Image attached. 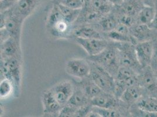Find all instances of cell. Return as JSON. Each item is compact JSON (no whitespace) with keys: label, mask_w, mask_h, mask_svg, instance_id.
I'll use <instances>...</instances> for the list:
<instances>
[{"label":"cell","mask_w":157,"mask_h":117,"mask_svg":"<svg viewBox=\"0 0 157 117\" xmlns=\"http://www.w3.org/2000/svg\"><path fill=\"white\" fill-rule=\"evenodd\" d=\"M76 42L80 46L89 56H93L103 52L109 45L110 41L106 39H84L75 38Z\"/></svg>","instance_id":"7c38bea8"},{"label":"cell","mask_w":157,"mask_h":117,"mask_svg":"<svg viewBox=\"0 0 157 117\" xmlns=\"http://www.w3.org/2000/svg\"><path fill=\"white\" fill-rule=\"evenodd\" d=\"M154 47L153 40L139 42L135 45L138 60L143 68L150 66Z\"/></svg>","instance_id":"5bb4252c"},{"label":"cell","mask_w":157,"mask_h":117,"mask_svg":"<svg viewBox=\"0 0 157 117\" xmlns=\"http://www.w3.org/2000/svg\"><path fill=\"white\" fill-rule=\"evenodd\" d=\"M154 40V52L151 62L150 67L154 71L157 70V40L153 39Z\"/></svg>","instance_id":"1f68e13d"},{"label":"cell","mask_w":157,"mask_h":117,"mask_svg":"<svg viewBox=\"0 0 157 117\" xmlns=\"http://www.w3.org/2000/svg\"><path fill=\"white\" fill-rule=\"evenodd\" d=\"M144 96H146L145 92L143 87L138 83L128 87L121 95L120 99L130 107Z\"/></svg>","instance_id":"ac0fdd59"},{"label":"cell","mask_w":157,"mask_h":117,"mask_svg":"<svg viewBox=\"0 0 157 117\" xmlns=\"http://www.w3.org/2000/svg\"><path fill=\"white\" fill-rule=\"evenodd\" d=\"M72 33L75 38L84 39H105L103 34L93 26H78L73 30Z\"/></svg>","instance_id":"d6986e66"},{"label":"cell","mask_w":157,"mask_h":117,"mask_svg":"<svg viewBox=\"0 0 157 117\" xmlns=\"http://www.w3.org/2000/svg\"><path fill=\"white\" fill-rule=\"evenodd\" d=\"M92 110L97 113L99 117H131L129 112L118 109L103 108L93 106Z\"/></svg>","instance_id":"d4e9b609"},{"label":"cell","mask_w":157,"mask_h":117,"mask_svg":"<svg viewBox=\"0 0 157 117\" xmlns=\"http://www.w3.org/2000/svg\"><path fill=\"white\" fill-rule=\"evenodd\" d=\"M154 72H155V76H156V77L157 78V70H156V71H154Z\"/></svg>","instance_id":"ab89813d"},{"label":"cell","mask_w":157,"mask_h":117,"mask_svg":"<svg viewBox=\"0 0 157 117\" xmlns=\"http://www.w3.org/2000/svg\"><path fill=\"white\" fill-rule=\"evenodd\" d=\"M58 1H59V0H58Z\"/></svg>","instance_id":"60d3db41"},{"label":"cell","mask_w":157,"mask_h":117,"mask_svg":"<svg viewBox=\"0 0 157 117\" xmlns=\"http://www.w3.org/2000/svg\"><path fill=\"white\" fill-rule=\"evenodd\" d=\"M151 28L155 31H157V6L155 7V13L152 22L149 25Z\"/></svg>","instance_id":"e575fe53"},{"label":"cell","mask_w":157,"mask_h":117,"mask_svg":"<svg viewBox=\"0 0 157 117\" xmlns=\"http://www.w3.org/2000/svg\"><path fill=\"white\" fill-rule=\"evenodd\" d=\"M1 80H10L14 87L15 96L18 97L22 78L21 60L17 58H1Z\"/></svg>","instance_id":"3957f363"},{"label":"cell","mask_w":157,"mask_h":117,"mask_svg":"<svg viewBox=\"0 0 157 117\" xmlns=\"http://www.w3.org/2000/svg\"><path fill=\"white\" fill-rule=\"evenodd\" d=\"M56 3L63 4L74 9H82L84 6V0H59Z\"/></svg>","instance_id":"4dcf8cb0"},{"label":"cell","mask_w":157,"mask_h":117,"mask_svg":"<svg viewBox=\"0 0 157 117\" xmlns=\"http://www.w3.org/2000/svg\"><path fill=\"white\" fill-rule=\"evenodd\" d=\"M41 100L44 115L47 117H59L62 107L55 97L50 89L43 91Z\"/></svg>","instance_id":"4fadbf2b"},{"label":"cell","mask_w":157,"mask_h":117,"mask_svg":"<svg viewBox=\"0 0 157 117\" xmlns=\"http://www.w3.org/2000/svg\"><path fill=\"white\" fill-rule=\"evenodd\" d=\"M118 23V22L115 15L111 11V13L101 17L96 24H94L96 26H93L103 34L115 29Z\"/></svg>","instance_id":"ffe728a7"},{"label":"cell","mask_w":157,"mask_h":117,"mask_svg":"<svg viewBox=\"0 0 157 117\" xmlns=\"http://www.w3.org/2000/svg\"><path fill=\"white\" fill-rule=\"evenodd\" d=\"M41 2L42 0H18L8 9L13 15L24 21L33 13Z\"/></svg>","instance_id":"30bf717a"},{"label":"cell","mask_w":157,"mask_h":117,"mask_svg":"<svg viewBox=\"0 0 157 117\" xmlns=\"http://www.w3.org/2000/svg\"><path fill=\"white\" fill-rule=\"evenodd\" d=\"M18 0H0V11H6L13 6Z\"/></svg>","instance_id":"d6a6232c"},{"label":"cell","mask_w":157,"mask_h":117,"mask_svg":"<svg viewBox=\"0 0 157 117\" xmlns=\"http://www.w3.org/2000/svg\"><path fill=\"white\" fill-rule=\"evenodd\" d=\"M52 1L54 3H56V2H57L58 1V0H52Z\"/></svg>","instance_id":"f35d334b"},{"label":"cell","mask_w":157,"mask_h":117,"mask_svg":"<svg viewBox=\"0 0 157 117\" xmlns=\"http://www.w3.org/2000/svg\"><path fill=\"white\" fill-rule=\"evenodd\" d=\"M138 83L143 87L146 96L157 98V78L150 66L143 68L138 74Z\"/></svg>","instance_id":"ba28073f"},{"label":"cell","mask_w":157,"mask_h":117,"mask_svg":"<svg viewBox=\"0 0 157 117\" xmlns=\"http://www.w3.org/2000/svg\"><path fill=\"white\" fill-rule=\"evenodd\" d=\"M124 1H125V0H124Z\"/></svg>","instance_id":"7bdbcfd3"},{"label":"cell","mask_w":157,"mask_h":117,"mask_svg":"<svg viewBox=\"0 0 157 117\" xmlns=\"http://www.w3.org/2000/svg\"><path fill=\"white\" fill-rule=\"evenodd\" d=\"M103 35L105 39L109 41L115 42H130L135 45L134 40L130 35H126L119 32L115 29L109 32L104 33H103Z\"/></svg>","instance_id":"4316f807"},{"label":"cell","mask_w":157,"mask_h":117,"mask_svg":"<svg viewBox=\"0 0 157 117\" xmlns=\"http://www.w3.org/2000/svg\"><path fill=\"white\" fill-rule=\"evenodd\" d=\"M75 84L71 80H63L50 88L53 96L63 107L67 103L75 90Z\"/></svg>","instance_id":"8fae6325"},{"label":"cell","mask_w":157,"mask_h":117,"mask_svg":"<svg viewBox=\"0 0 157 117\" xmlns=\"http://www.w3.org/2000/svg\"><path fill=\"white\" fill-rule=\"evenodd\" d=\"M154 39H157V31H155V38H154Z\"/></svg>","instance_id":"74e56055"},{"label":"cell","mask_w":157,"mask_h":117,"mask_svg":"<svg viewBox=\"0 0 157 117\" xmlns=\"http://www.w3.org/2000/svg\"><path fill=\"white\" fill-rule=\"evenodd\" d=\"M75 88L74 92L66 104L78 109L87 104H91V100L86 96L77 83H75Z\"/></svg>","instance_id":"44dd1931"},{"label":"cell","mask_w":157,"mask_h":117,"mask_svg":"<svg viewBox=\"0 0 157 117\" xmlns=\"http://www.w3.org/2000/svg\"><path fill=\"white\" fill-rule=\"evenodd\" d=\"M66 72L73 77L80 80L89 77L90 65L87 59L74 58L67 60L66 63Z\"/></svg>","instance_id":"9c48e42d"},{"label":"cell","mask_w":157,"mask_h":117,"mask_svg":"<svg viewBox=\"0 0 157 117\" xmlns=\"http://www.w3.org/2000/svg\"><path fill=\"white\" fill-rule=\"evenodd\" d=\"M88 60L90 65V78L102 91L114 94L115 87L114 77L101 66L89 60Z\"/></svg>","instance_id":"277c9868"},{"label":"cell","mask_w":157,"mask_h":117,"mask_svg":"<svg viewBox=\"0 0 157 117\" xmlns=\"http://www.w3.org/2000/svg\"><path fill=\"white\" fill-rule=\"evenodd\" d=\"M87 59L101 66L114 77L120 67L117 47L112 41H110L109 45L103 52L96 56H89Z\"/></svg>","instance_id":"6da1fadb"},{"label":"cell","mask_w":157,"mask_h":117,"mask_svg":"<svg viewBox=\"0 0 157 117\" xmlns=\"http://www.w3.org/2000/svg\"><path fill=\"white\" fill-rule=\"evenodd\" d=\"M14 92L13 83L8 79L1 80L0 83V96L1 98L8 97L12 92Z\"/></svg>","instance_id":"f1b7e54d"},{"label":"cell","mask_w":157,"mask_h":117,"mask_svg":"<svg viewBox=\"0 0 157 117\" xmlns=\"http://www.w3.org/2000/svg\"><path fill=\"white\" fill-rule=\"evenodd\" d=\"M84 8L102 15L111 13L114 6L107 0H90L85 4Z\"/></svg>","instance_id":"603a6c76"},{"label":"cell","mask_w":157,"mask_h":117,"mask_svg":"<svg viewBox=\"0 0 157 117\" xmlns=\"http://www.w3.org/2000/svg\"><path fill=\"white\" fill-rule=\"evenodd\" d=\"M155 13V8L144 6L136 17V23L150 25Z\"/></svg>","instance_id":"484cf974"},{"label":"cell","mask_w":157,"mask_h":117,"mask_svg":"<svg viewBox=\"0 0 157 117\" xmlns=\"http://www.w3.org/2000/svg\"><path fill=\"white\" fill-rule=\"evenodd\" d=\"M72 25L63 17L58 4L54 3L47 21V26L51 34L58 38L67 37L73 31Z\"/></svg>","instance_id":"7a4b0ae2"},{"label":"cell","mask_w":157,"mask_h":117,"mask_svg":"<svg viewBox=\"0 0 157 117\" xmlns=\"http://www.w3.org/2000/svg\"></svg>","instance_id":"b9f144b4"},{"label":"cell","mask_w":157,"mask_h":117,"mask_svg":"<svg viewBox=\"0 0 157 117\" xmlns=\"http://www.w3.org/2000/svg\"><path fill=\"white\" fill-rule=\"evenodd\" d=\"M10 58L21 60V43L11 37L1 43V58Z\"/></svg>","instance_id":"2e32d148"},{"label":"cell","mask_w":157,"mask_h":117,"mask_svg":"<svg viewBox=\"0 0 157 117\" xmlns=\"http://www.w3.org/2000/svg\"><path fill=\"white\" fill-rule=\"evenodd\" d=\"M86 96L90 100L99 95L102 91L90 77L82 79L80 82L77 83Z\"/></svg>","instance_id":"7402d4cb"},{"label":"cell","mask_w":157,"mask_h":117,"mask_svg":"<svg viewBox=\"0 0 157 117\" xmlns=\"http://www.w3.org/2000/svg\"><path fill=\"white\" fill-rule=\"evenodd\" d=\"M57 4L59 6L61 13H62L63 17L66 20L72 24L74 22H76V21L78 19L82 9H74L69 7H66L63 4L59 3Z\"/></svg>","instance_id":"83f0119b"},{"label":"cell","mask_w":157,"mask_h":117,"mask_svg":"<svg viewBox=\"0 0 157 117\" xmlns=\"http://www.w3.org/2000/svg\"><path fill=\"white\" fill-rule=\"evenodd\" d=\"M133 105L141 110L157 114V98L144 96Z\"/></svg>","instance_id":"cb8c5ba5"},{"label":"cell","mask_w":157,"mask_h":117,"mask_svg":"<svg viewBox=\"0 0 157 117\" xmlns=\"http://www.w3.org/2000/svg\"><path fill=\"white\" fill-rule=\"evenodd\" d=\"M130 33L136 45L139 42L153 40L155 31L147 25L136 23L130 28Z\"/></svg>","instance_id":"9a60e30c"},{"label":"cell","mask_w":157,"mask_h":117,"mask_svg":"<svg viewBox=\"0 0 157 117\" xmlns=\"http://www.w3.org/2000/svg\"><path fill=\"white\" fill-rule=\"evenodd\" d=\"M144 6L155 8L157 4V0H142Z\"/></svg>","instance_id":"d590c367"},{"label":"cell","mask_w":157,"mask_h":117,"mask_svg":"<svg viewBox=\"0 0 157 117\" xmlns=\"http://www.w3.org/2000/svg\"><path fill=\"white\" fill-rule=\"evenodd\" d=\"M144 7L142 0H125L120 6L114 7V9L120 13L136 18Z\"/></svg>","instance_id":"e0dca14e"},{"label":"cell","mask_w":157,"mask_h":117,"mask_svg":"<svg viewBox=\"0 0 157 117\" xmlns=\"http://www.w3.org/2000/svg\"><path fill=\"white\" fill-rule=\"evenodd\" d=\"M11 36L6 28L1 29V43L4 42Z\"/></svg>","instance_id":"836d02e7"},{"label":"cell","mask_w":157,"mask_h":117,"mask_svg":"<svg viewBox=\"0 0 157 117\" xmlns=\"http://www.w3.org/2000/svg\"><path fill=\"white\" fill-rule=\"evenodd\" d=\"M117 47L120 66L129 67L137 73L143 69L138 60L135 45L130 42H115Z\"/></svg>","instance_id":"5b68a950"},{"label":"cell","mask_w":157,"mask_h":117,"mask_svg":"<svg viewBox=\"0 0 157 117\" xmlns=\"http://www.w3.org/2000/svg\"><path fill=\"white\" fill-rule=\"evenodd\" d=\"M131 117H157V114L146 112L138 108L134 105H132L129 108Z\"/></svg>","instance_id":"f546056e"},{"label":"cell","mask_w":157,"mask_h":117,"mask_svg":"<svg viewBox=\"0 0 157 117\" xmlns=\"http://www.w3.org/2000/svg\"><path fill=\"white\" fill-rule=\"evenodd\" d=\"M114 7L120 6L124 2V0H107Z\"/></svg>","instance_id":"8d00e7d4"},{"label":"cell","mask_w":157,"mask_h":117,"mask_svg":"<svg viewBox=\"0 0 157 117\" xmlns=\"http://www.w3.org/2000/svg\"><path fill=\"white\" fill-rule=\"evenodd\" d=\"M0 17L1 29L6 28L11 38L21 43L22 28L24 21L13 15L9 9L1 11Z\"/></svg>","instance_id":"52a82bcc"},{"label":"cell","mask_w":157,"mask_h":117,"mask_svg":"<svg viewBox=\"0 0 157 117\" xmlns=\"http://www.w3.org/2000/svg\"><path fill=\"white\" fill-rule=\"evenodd\" d=\"M115 87L114 94L120 98L124 91L132 85L138 84V74L129 67L120 66L114 76Z\"/></svg>","instance_id":"8992f818"}]
</instances>
